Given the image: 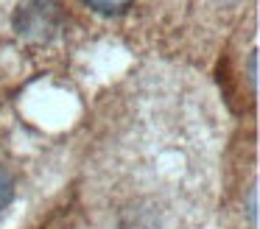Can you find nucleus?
I'll return each mask as SVG.
<instances>
[{
    "instance_id": "f257e3e1",
    "label": "nucleus",
    "mask_w": 260,
    "mask_h": 229,
    "mask_svg": "<svg viewBox=\"0 0 260 229\" xmlns=\"http://www.w3.org/2000/svg\"><path fill=\"white\" fill-rule=\"evenodd\" d=\"M51 20H59V11L51 0H34L31 6H25L17 14V31L23 37H45V31H53L56 25H51Z\"/></svg>"
},
{
    "instance_id": "f03ea898",
    "label": "nucleus",
    "mask_w": 260,
    "mask_h": 229,
    "mask_svg": "<svg viewBox=\"0 0 260 229\" xmlns=\"http://www.w3.org/2000/svg\"><path fill=\"white\" fill-rule=\"evenodd\" d=\"M90 9L101 11V14H120L132 6V0H84Z\"/></svg>"
},
{
    "instance_id": "7ed1b4c3",
    "label": "nucleus",
    "mask_w": 260,
    "mask_h": 229,
    "mask_svg": "<svg viewBox=\"0 0 260 229\" xmlns=\"http://www.w3.org/2000/svg\"><path fill=\"white\" fill-rule=\"evenodd\" d=\"M14 199V179L9 176V171L0 165V210H6Z\"/></svg>"
},
{
    "instance_id": "20e7f679",
    "label": "nucleus",
    "mask_w": 260,
    "mask_h": 229,
    "mask_svg": "<svg viewBox=\"0 0 260 229\" xmlns=\"http://www.w3.org/2000/svg\"><path fill=\"white\" fill-rule=\"evenodd\" d=\"M249 78H252V87H257V53H252L249 59Z\"/></svg>"
}]
</instances>
